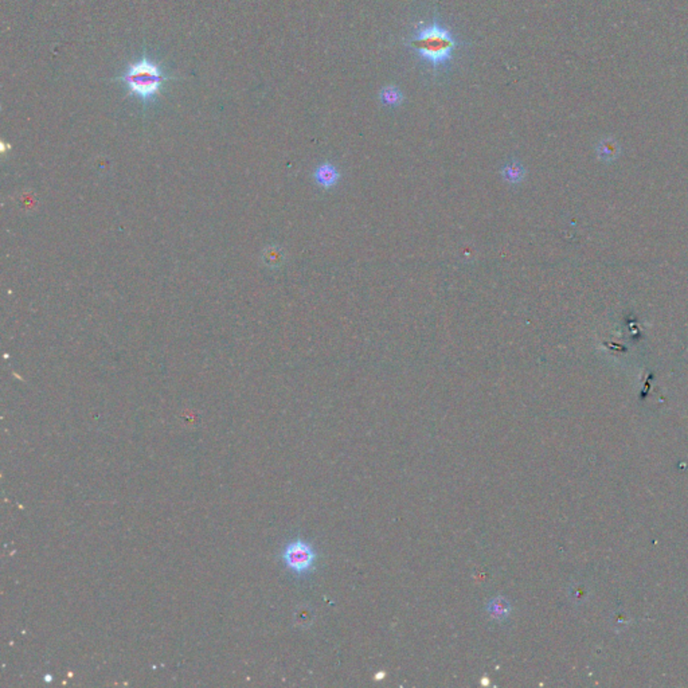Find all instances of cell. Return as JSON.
Instances as JSON below:
<instances>
[{"label": "cell", "instance_id": "6", "mask_svg": "<svg viewBox=\"0 0 688 688\" xmlns=\"http://www.w3.org/2000/svg\"><path fill=\"white\" fill-rule=\"evenodd\" d=\"M379 97H381V103L385 107H399L405 100L401 89L393 85L384 86L379 93Z\"/></svg>", "mask_w": 688, "mask_h": 688}, {"label": "cell", "instance_id": "3", "mask_svg": "<svg viewBox=\"0 0 688 688\" xmlns=\"http://www.w3.org/2000/svg\"><path fill=\"white\" fill-rule=\"evenodd\" d=\"M282 560L285 566L296 574H305L313 569L316 553L309 543L298 539L291 542L282 551Z\"/></svg>", "mask_w": 688, "mask_h": 688}, {"label": "cell", "instance_id": "7", "mask_svg": "<svg viewBox=\"0 0 688 688\" xmlns=\"http://www.w3.org/2000/svg\"><path fill=\"white\" fill-rule=\"evenodd\" d=\"M510 610H511L510 603L508 601H506L503 597H496L488 603L490 614L494 616L495 619H497V620H503V619L508 617Z\"/></svg>", "mask_w": 688, "mask_h": 688}, {"label": "cell", "instance_id": "9", "mask_svg": "<svg viewBox=\"0 0 688 688\" xmlns=\"http://www.w3.org/2000/svg\"><path fill=\"white\" fill-rule=\"evenodd\" d=\"M44 680H46V682H51V675H46V676H44Z\"/></svg>", "mask_w": 688, "mask_h": 688}, {"label": "cell", "instance_id": "2", "mask_svg": "<svg viewBox=\"0 0 688 688\" xmlns=\"http://www.w3.org/2000/svg\"><path fill=\"white\" fill-rule=\"evenodd\" d=\"M171 80L163 66L147 55L130 62L119 77V81L127 89L129 96L136 97L143 104L153 103L163 86Z\"/></svg>", "mask_w": 688, "mask_h": 688}, {"label": "cell", "instance_id": "5", "mask_svg": "<svg viewBox=\"0 0 688 688\" xmlns=\"http://www.w3.org/2000/svg\"><path fill=\"white\" fill-rule=\"evenodd\" d=\"M315 179L316 182L325 187V189H329L332 186H335L338 183V179H339V173H338V170L329 164V163H325V164H322L316 169L315 171Z\"/></svg>", "mask_w": 688, "mask_h": 688}, {"label": "cell", "instance_id": "8", "mask_svg": "<svg viewBox=\"0 0 688 688\" xmlns=\"http://www.w3.org/2000/svg\"><path fill=\"white\" fill-rule=\"evenodd\" d=\"M503 173H504L506 179H508L511 182H520L524 176V170H523L522 164H519L517 162H511L510 164H507L504 167Z\"/></svg>", "mask_w": 688, "mask_h": 688}, {"label": "cell", "instance_id": "4", "mask_svg": "<svg viewBox=\"0 0 688 688\" xmlns=\"http://www.w3.org/2000/svg\"><path fill=\"white\" fill-rule=\"evenodd\" d=\"M620 153H621V147L614 137L610 136L603 137L597 144V156L605 163H610L616 160L620 156Z\"/></svg>", "mask_w": 688, "mask_h": 688}, {"label": "cell", "instance_id": "1", "mask_svg": "<svg viewBox=\"0 0 688 688\" xmlns=\"http://www.w3.org/2000/svg\"><path fill=\"white\" fill-rule=\"evenodd\" d=\"M405 46L437 76L451 70L456 53L465 43L437 15H433L430 21L420 22L414 27L405 40Z\"/></svg>", "mask_w": 688, "mask_h": 688}]
</instances>
